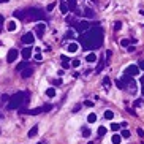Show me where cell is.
<instances>
[{"instance_id":"cell-1","label":"cell","mask_w":144,"mask_h":144,"mask_svg":"<svg viewBox=\"0 0 144 144\" xmlns=\"http://www.w3.org/2000/svg\"><path fill=\"white\" fill-rule=\"evenodd\" d=\"M79 43L82 45L84 51H92L97 49L98 46H102L103 43V30L100 25H93L89 28V32H84L79 35Z\"/></svg>"},{"instance_id":"cell-2","label":"cell","mask_w":144,"mask_h":144,"mask_svg":"<svg viewBox=\"0 0 144 144\" xmlns=\"http://www.w3.org/2000/svg\"><path fill=\"white\" fill-rule=\"evenodd\" d=\"M27 95H28L27 92H16L8 100V109H18V108H21L24 103H27L28 102Z\"/></svg>"},{"instance_id":"cell-3","label":"cell","mask_w":144,"mask_h":144,"mask_svg":"<svg viewBox=\"0 0 144 144\" xmlns=\"http://www.w3.org/2000/svg\"><path fill=\"white\" fill-rule=\"evenodd\" d=\"M24 11V18L28 19V21H43L46 19V14L45 11H41L40 8H27V10H22Z\"/></svg>"},{"instance_id":"cell-4","label":"cell","mask_w":144,"mask_h":144,"mask_svg":"<svg viewBox=\"0 0 144 144\" xmlns=\"http://www.w3.org/2000/svg\"><path fill=\"white\" fill-rule=\"evenodd\" d=\"M93 25H97V24H92V22H87V21H82V22H78V24H75V27H76V30L79 32V33H84L87 28H90V27H93Z\"/></svg>"},{"instance_id":"cell-5","label":"cell","mask_w":144,"mask_h":144,"mask_svg":"<svg viewBox=\"0 0 144 144\" xmlns=\"http://www.w3.org/2000/svg\"><path fill=\"white\" fill-rule=\"evenodd\" d=\"M21 41H22L24 45H33V41H35V35H33L32 32H27L25 35H22Z\"/></svg>"},{"instance_id":"cell-6","label":"cell","mask_w":144,"mask_h":144,"mask_svg":"<svg viewBox=\"0 0 144 144\" xmlns=\"http://www.w3.org/2000/svg\"><path fill=\"white\" fill-rule=\"evenodd\" d=\"M18 55H19V52H18V49H10L8 51V54H6V62H10V63H13L14 60L18 59Z\"/></svg>"},{"instance_id":"cell-7","label":"cell","mask_w":144,"mask_h":144,"mask_svg":"<svg viewBox=\"0 0 144 144\" xmlns=\"http://www.w3.org/2000/svg\"><path fill=\"white\" fill-rule=\"evenodd\" d=\"M125 73L130 75V76H138L139 75V68H138V65H130V67H127Z\"/></svg>"},{"instance_id":"cell-8","label":"cell","mask_w":144,"mask_h":144,"mask_svg":"<svg viewBox=\"0 0 144 144\" xmlns=\"http://www.w3.org/2000/svg\"><path fill=\"white\" fill-rule=\"evenodd\" d=\"M45 28H46V25L43 24V22H40L37 27H35V33L38 35V38H43V37H45Z\"/></svg>"},{"instance_id":"cell-9","label":"cell","mask_w":144,"mask_h":144,"mask_svg":"<svg viewBox=\"0 0 144 144\" xmlns=\"http://www.w3.org/2000/svg\"><path fill=\"white\" fill-rule=\"evenodd\" d=\"M32 75H33V68H32V67L24 68V70H22V73H21V76H22L24 79H25V78H30Z\"/></svg>"},{"instance_id":"cell-10","label":"cell","mask_w":144,"mask_h":144,"mask_svg":"<svg viewBox=\"0 0 144 144\" xmlns=\"http://www.w3.org/2000/svg\"><path fill=\"white\" fill-rule=\"evenodd\" d=\"M38 135V125H33L30 130H28V133H27V136L28 138H35V136Z\"/></svg>"},{"instance_id":"cell-11","label":"cell","mask_w":144,"mask_h":144,"mask_svg":"<svg viewBox=\"0 0 144 144\" xmlns=\"http://www.w3.org/2000/svg\"><path fill=\"white\" fill-rule=\"evenodd\" d=\"M30 55H32V48H24V49H22V57H24V60H28V59H30Z\"/></svg>"},{"instance_id":"cell-12","label":"cell","mask_w":144,"mask_h":144,"mask_svg":"<svg viewBox=\"0 0 144 144\" xmlns=\"http://www.w3.org/2000/svg\"><path fill=\"white\" fill-rule=\"evenodd\" d=\"M76 2L78 0H68V11H73V13H76Z\"/></svg>"},{"instance_id":"cell-13","label":"cell","mask_w":144,"mask_h":144,"mask_svg":"<svg viewBox=\"0 0 144 144\" xmlns=\"http://www.w3.org/2000/svg\"><path fill=\"white\" fill-rule=\"evenodd\" d=\"M60 62H62V67H63V68H68V67H70V59H68L67 55H62V57H60Z\"/></svg>"},{"instance_id":"cell-14","label":"cell","mask_w":144,"mask_h":144,"mask_svg":"<svg viewBox=\"0 0 144 144\" xmlns=\"http://www.w3.org/2000/svg\"><path fill=\"white\" fill-rule=\"evenodd\" d=\"M67 49H68V52H76L79 49V45H78V43H70Z\"/></svg>"},{"instance_id":"cell-15","label":"cell","mask_w":144,"mask_h":144,"mask_svg":"<svg viewBox=\"0 0 144 144\" xmlns=\"http://www.w3.org/2000/svg\"><path fill=\"white\" fill-rule=\"evenodd\" d=\"M122 82H124V85H125V84H132V82H135V81L132 79V76H130V75H127V73H125V75H124V78H122Z\"/></svg>"},{"instance_id":"cell-16","label":"cell","mask_w":144,"mask_h":144,"mask_svg":"<svg viewBox=\"0 0 144 144\" xmlns=\"http://www.w3.org/2000/svg\"><path fill=\"white\" fill-rule=\"evenodd\" d=\"M85 60H87L89 63H93V62H95V60H97V55H95V54H93V52H89L87 55H85Z\"/></svg>"},{"instance_id":"cell-17","label":"cell","mask_w":144,"mask_h":144,"mask_svg":"<svg viewBox=\"0 0 144 144\" xmlns=\"http://www.w3.org/2000/svg\"><path fill=\"white\" fill-rule=\"evenodd\" d=\"M13 16L16 18V19H24V21H25V18H24V11H22V10L14 11V13H13Z\"/></svg>"},{"instance_id":"cell-18","label":"cell","mask_w":144,"mask_h":144,"mask_svg":"<svg viewBox=\"0 0 144 144\" xmlns=\"http://www.w3.org/2000/svg\"><path fill=\"white\" fill-rule=\"evenodd\" d=\"M25 67H28V62L27 60H24V62H21V63H18V67H16V70L18 71H22Z\"/></svg>"},{"instance_id":"cell-19","label":"cell","mask_w":144,"mask_h":144,"mask_svg":"<svg viewBox=\"0 0 144 144\" xmlns=\"http://www.w3.org/2000/svg\"><path fill=\"white\" fill-rule=\"evenodd\" d=\"M6 27H8V30H10V32H14V30L18 28V24L14 22V21H11V22H8V25H6Z\"/></svg>"},{"instance_id":"cell-20","label":"cell","mask_w":144,"mask_h":144,"mask_svg":"<svg viewBox=\"0 0 144 144\" xmlns=\"http://www.w3.org/2000/svg\"><path fill=\"white\" fill-rule=\"evenodd\" d=\"M60 11H62V14H65V13H68V5L62 0V3H60Z\"/></svg>"},{"instance_id":"cell-21","label":"cell","mask_w":144,"mask_h":144,"mask_svg":"<svg viewBox=\"0 0 144 144\" xmlns=\"http://www.w3.org/2000/svg\"><path fill=\"white\" fill-rule=\"evenodd\" d=\"M46 95H48L49 98H52V97H55V89H54V87H49V89L46 90Z\"/></svg>"},{"instance_id":"cell-22","label":"cell","mask_w":144,"mask_h":144,"mask_svg":"<svg viewBox=\"0 0 144 144\" xmlns=\"http://www.w3.org/2000/svg\"><path fill=\"white\" fill-rule=\"evenodd\" d=\"M105 119H106V120L114 119V111H105Z\"/></svg>"},{"instance_id":"cell-23","label":"cell","mask_w":144,"mask_h":144,"mask_svg":"<svg viewBox=\"0 0 144 144\" xmlns=\"http://www.w3.org/2000/svg\"><path fill=\"white\" fill-rule=\"evenodd\" d=\"M103 68H105V62H103V59H102V60H100V62H98V65H97V68H95V71H97V73H100V71H102Z\"/></svg>"},{"instance_id":"cell-24","label":"cell","mask_w":144,"mask_h":144,"mask_svg":"<svg viewBox=\"0 0 144 144\" xmlns=\"http://www.w3.org/2000/svg\"><path fill=\"white\" fill-rule=\"evenodd\" d=\"M120 139H122V136H120V135H114L112 138H111L112 144H119V142H120Z\"/></svg>"},{"instance_id":"cell-25","label":"cell","mask_w":144,"mask_h":144,"mask_svg":"<svg viewBox=\"0 0 144 144\" xmlns=\"http://www.w3.org/2000/svg\"><path fill=\"white\" fill-rule=\"evenodd\" d=\"M103 85H105L106 89H109V85H111V79L108 78V76H105V78H103Z\"/></svg>"},{"instance_id":"cell-26","label":"cell","mask_w":144,"mask_h":144,"mask_svg":"<svg viewBox=\"0 0 144 144\" xmlns=\"http://www.w3.org/2000/svg\"><path fill=\"white\" fill-rule=\"evenodd\" d=\"M84 16H85V18H93V16H95V13H93L92 10H89V8H87V10L84 11Z\"/></svg>"},{"instance_id":"cell-27","label":"cell","mask_w":144,"mask_h":144,"mask_svg":"<svg viewBox=\"0 0 144 144\" xmlns=\"http://www.w3.org/2000/svg\"><path fill=\"white\" fill-rule=\"evenodd\" d=\"M82 136H84V138H89V136H90V130L87 127H82Z\"/></svg>"},{"instance_id":"cell-28","label":"cell","mask_w":144,"mask_h":144,"mask_svg":"<svg viewBox=\"0 0 144 144\" xmlns=\"http://www.w3.org/2000/svg\"><path fill=\"white\" fill-rule=\"evenodd\" d=\"M87 120L90 122V124H93V122H95V120H97V114H93V112H90V114H89V117H87Z\"/></svg>"},{"instance_id":"cell-29","label":"cell","mask_w":144,"mask_h":144,"mask_svg":"<svg viewBox=\"0 0 144 144\" xmlns=\"http://www.w3.org/2000/svg\"><path fill=\"white\" fill-rule=\"evenodd\" d=\"M120 28H122V22H120V21H116V22H114V30L119 32Z\"/></svg>"},{"instance_id":"cell-30","label":"cell","mask_w":144,"mask_h":144,"mask_svg":"<svg viewBox=\"0 0 144 144\" xmlns=\"http://www.w3.org/2000/svg\"><path fill=\"white\" fill-rule=\"evenodd\" d=\"M111 130L112 132H119L120 130V124H111Z\"/></svg>"},{"instance_id":"cell-31","label":"cell","mask_w":144,"mask_h":144,"mask_svg":"<svg viewBox=\"0 0 144 144\" xmlns=\"http://www.w3.org/2000/svg\"><path fill=\"white\" fill-rule=\"evenodd\" d=\"M51 109H52V105H45L43 106V112H49Z\"/></svg>"},{"instance_id":"cell-32","label":"cell","mask_w":144,"mask_h":144,"mask_svg":"<svg viewBox=\"0 0 144 144\" xmlns=\"http://www.w3.org/2000/svg\"><path fill=\"white\" fill-rule=\"evenodd\" d=\"M120 136H122V138H130V132H128V130H122Z\"/></svg>"},{"instance_id":"cell-33","label":"cell","mask_w":144,"mask_h":144,"mask_svg":"<svg viewBox=\"0 0 144 144\" xmlns=\"http://www.w3.org/2000/svg\"><path fill=\"white\" fill-rule=\"evenodd\" d=\"M65 38H68V40H70V38H75V33H73V30H68V32L65 33Z\"/></svg>"},{"instance_id":"cell-34","label":"cell","mask_w":144,"mask_h":144,"mask_svg":"<svg viewBox=\"0 0 144 144\" xmlns=\"http://www.w3.org/2000/svg\"><path fill=\"white\" fill-rule=\"evenodd\" d=\"M70 65H71V67H75V68H78L79 65H81V62H79V60L76 59V60H73V62H71V63H70Z\"/></svg>"},{"instance_id":"cell-35","label":"cell","mask_w":144,"mask_h":144,"mask_svg":"<svg viewBox=\"0 0 144 144\" xmlns=\"http://www.w3.org/2000/svg\"><path fill=\"white\" fill-rule=\"evenodd\" d=\"M98 135H100V136L106 135V128H105V127H100V128H98Z\"/></svg>"},{"instance_id":"cell-36","label":"cell","mask_w":144,"mask_h":144,"mask_svg":"<svg viewBox=\"0 0 144 144\" xmlns=\"http://www.w3.org/2000/svg\"><path fill=\"white\" fill-rule=\"evenodd\" d=\"M136 133H138L139 138H144V130H142V128H138V130H136Z\"/></svg>"},{"instance_id":"cell-37","label":"cell","mask_w":144,"mask_h":144,"mask_svg":"<svg viewBox=\"0 0 144 144\" xmlns=\"http://www.w3.org/2000/svg\"><path fill=\"white\" fill-rule=\"evenodd\" d=\"M120 45L124 46V48H128V45H130V41H128V40H122V41H120Z\"/></svg>"},{"instance_id":"cell-38","label":"cell","mask_w":144,"mask_h":144,"mask_svg":"<svg viewBox=\"0 0 144 144\" xmlns=\"http://www.w3.org/2000/svg\"><path fill=\"white\" fill-rule=\"evenodd\" d=\"M54 8H55V3H49V5H48V8H46V10H48V11H52Z\"/></svg>"},{"instance_id":"cell-39","label":"cell","mask_w":144,"mask_h":144,"mask_svg":"<svg viewBox=\"0 0 144 144\" xmlns=\"http://www.w3.org/2000/svg\"><path fill=\"white\" fill-rule=\"evenodd\" d=\"M116 85H117L119 89H124V87H125V85H124V82H122V81H116Z\"/></svg>"},{"instance_id":"cell-40","label":"cell","mask_w":144,"mask_h":144,"mask_svg":"<svg viewBox=\"0 0 144 144\" xmlns=\"http://www.w3.org/2000/svg\"><path fill=\"white\" fill-rule=\"evenodd\" d=\"M138 68H139V70H144V60H139V63H138Z\"/></svg>"},{"instance_id":"cell-41","label":"cell","mask_w":144,"mask_h":144,"mask_svg":"<svg viewBox=\"0 0 144 144\" xmlns=\"http://www.w3.org/2000/svg\"><path fill=\"white\" fill-rule=\"evenodd\" d=\"M127 111H128V112H130V114H132V116H136V111L133 109V108H128V109H127Z\"/></svg>"},{"instance_id":"cell-42","label":"cell","mask_w":144,"mask_h":144,"mask_svg":"<svg viewBox=\"0 0 144 144\" xmlns=\"http://www.w3.org/2000/svg\"><path fill=\"white\" fill-rule=\"evenodd\" d=\"M35 60H41V52H37V54H35Z\"/></svg>"},{"instance_id":"cell-43","label":"cell","mask_w":144,"mask_h":144,"mask_svg":"<svg viewBox=\"0 0 144 144\" xmlns=\"http://www.w3.org/2000/svg\"><path fill=\"white\" fill-rule=\"evenodd\" d=\"M0 100H2V102H8L10 97H8V95H2V98H0Z\"/></svg>"},{"instance_id":"cell-44","label":"cell","mask_w":144,"mask_h":144,"mask_svg":"<svg viewBox=\"0 0 144 144\" xmlns=\"http://www.w3.org/2000/svg\"><path fill=\"white\" fill-rule=\"evenodd\" d=\"M52 84H54V85H60L62 82H60V79H54V81H52Z\"/></svg>"},{"instance_id":"cell-45","label":"cell","mask_w":144,"mask_h":144,"mask_svg":"<svg viewBox=\"0 0 144 144\" xmlns=\"http://www.w3.org/2000/svg\"><path fill=\"white\" fill-rule=\"evenodd\" d=\"M84 105L90 108V106H93V102H89V100H87V102H84Z\"/></svg>"},{"instance_id":"cell-46","label":"cell","mask_w":144,"mask_h":144,"mask_svg":"<svg viewBox=\"0 0 144 144\" xmlns=\"http://www.w3.org/2000/svg\"><path fill=\"white\" fill-rule=\"evenodd\" d=\"M133 105H135V108H138V106H139V105H141V100H136V102H135V103H133Z\"/></svg>"},{"instance_id":"cell-47","label":"cell","mask_w":144,"mask_h":144,"mask_svg":"<svg viewBox=\"0 0 144 144\" xmlns=\"http://www.w3.org/2000/svg\"><path fill=\"white\" fill-rule=\"evenodd\" d=\"M111 55H112V51H106V57L108 59H111Z\"/></svg>"},{"instance_id":"cell-48","label":"cell","mask_w":144,"mask_h":144,"mask_svg":"<svg viewBox=\"0 0 144 144\" xmlns=\"http://www.w3.org/2000/svg\"><path fill=\"white\" fill-rule=\"evenodd\" d=\"M127 49H128V52H133V51H135V46H128Z\"/></svg>"},{"instance_id":"cell-49","label":"cell","mask_w":144,"mask_h":144,"mask_svg":"<svg viewBox=\"0 0 144 144\" xmlns=\"http://www.w3.org/2000/svg\"><path fill=\"white\" fill-rule=\"evenodd\" d=\"M3 21H5V18L2 16V14H0V25H2V24H3Z\"/></svg>"},{"instance_id":"cell-50","label":"cell","mask_w":144,"mask_h":144,"mask_svg":"<svg viewBox=\"0 0 144 144\" xmlns=\"http://www.w3.org/2000/svg\"><path fill=\"white\" fill-rule=\"evenodd\" d=\"M139 81H141V84H144V75H142V76L139 78Z\"/></svg>"},{"instance_id":"cell-51","label":"cell","mask_w":144,"mask_h":144,"mask_svg":"<svg viewBox=\"0 0 144 144\" xmlns=\"http://www.w3.org/2000/svg\"><path fill=\"white\" fill-rule=\"evenodd\" d=\"M6 2H8V0H0V3H6Z\"/></svg>"},{"instance_id":"cell-52","label":"cell","mask_w":144,"mask_h":144,"mask_svg":"<svg viewBox=\"0 0 144 144\" xmlns=\"http://www.w3.org/2000/svg\"><path fill=\"white\" fill-rule=\"evenodd\" d=\"M141 92H142V95H144V84H142V87H141Z\"/></svg>"},{"instance_id":"cell-53","label":"cell","mask_w":144,"mask_h":144,"mask_svg":"<svg viewBox=\"0 0 144 144\" xmlns=\"http://www.w3.org/2000/svg\"><path fill=\"white\" fill-rule=\"evenodd\" d=\"M0 119H2V114H0Z\"/></svg>"},{"instance_id":"cell-54","label":"cell","mask_w":144,"mask_h":144,"mask_svg":"<svg viewBox=\"0 0 144 144\" xmlns=\"http://www.w3.org/2000/svg\"><path fill=\"white\" fill-rule=\"evenodd\" d=\"M37 144H41V142H37Z\"/></svg>"}]
</instances>
